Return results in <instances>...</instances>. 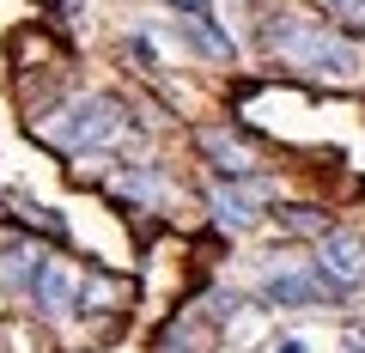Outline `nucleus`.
<instances>
[{"label": "nucleus", "instance_id": "9d476101", "mask_svg": "<svg viewBox=\"0 0 365 353\" xmlns=\"http://www.w3.org/2000/svg\"><path fill=\"white\" fill-rule=\"evenodd\" d=\"M122 299H128V287H122L116 275H86V280H79L73 311L79 317H98V311H110V305H122Z\"/></svg>", "mask_w": 365, "mask_h": 353}, {"label": "nucleus", "instance_id": "4468645a", "mask_svg": "<svg viewBox=\"0 0 365 353\" xmlns=\"http://www.w3.org/2000/svg\"><path fill=\"white\" fill-rule=\"evenodd\" d=\"M165 6H177V13H213V0H165Z\"/></svg>", "mask_w": 365, "mask_h": 353}, {"label": "nucleus", "instance_id": "9b49d317", "mask_svg": "<svg viewBox=\"0 0 365 353\" xmlns=\"http://www.w3.org/2000/svg\"><path fill=\"white\" fill-rule=\"evenodd\" d=\"M280 225H287V232H311V237H323V232H329L323 208H287V213H280Z\"/></svg>", "mask_w": 365, "mask_h": 353}, {"label": "nucleus", "instance_id": "f03ea898", "mask_svg": "<svg viewBox=\"0 0 365 353\" xmlns=\"http://www.w3.org/2000/svg\"><path fill=\"white\" fill-rule=\"evenodd\" d=\"M31 134L55 153H91V146H110L122 134V104L110 92H79L61 110H49L43 122H31Z\"/></svg>", "mask_w": 365, "mask_h": 353}, {"label": "nucleus", "instance_id": "6e6552de", "mask_svg": "<svg viewBox=\"0 0 365 353\" xmlns=\"http://www.w3.org/2000/svg\"><path fill=\"white\" fill-rule=\"evenodd\" d=\"M110 195L140 201V208H158V201H165V177H158L153 165H122L116 177H110Z\"/></svg>", "mask_w": 365, "mask_h": 353}, {"label": "nucleus", "instance_id": "2eb2a0df", "mask_svg": "<svg viewBox=\"0 0 365 353\" xmlns=\"http://www.w3.org/2000/svg\"><path fill=\"white\" fill-rule=\"evenodd\" d=\"M341 353H365V341H359V335H347V341H341Z\"/></svg>", "mask_w": 365, "mask_h": 353}, {"label": "nucleus", "instance_id": "423d86ee", "mask_svg": "<svg viewBox=\"0 0 365 353\" xmlns=\"http://www.w3.org/2000/svg\"><path fill=\"white\" fill-rule=\"evenodd\" d=\"M262 299L268 305H323V299H341V292L317 275V262H299V268H274L262 280Z\"/></svg>", "mask_w": 365, "mask_h": 353}, {"label": "nucleus", "instance_id": "f257e3e1", "mask_svg": "<svg viewBox=\"0 0 365 353\" xmlns=\"http://www.w3.org/2000/svg\"><path fill=\"white\" fill-rule=\"evenodd\" d=\"M268 49L280 55L287 67L323 79V86H359V79H365L359 43L341 37V31H329V25H311V19H287V13H280L268 25Z\"/></svg>", "mask_w": 365, "mask_h": 353}, {"label": "nucleus", "instance_id": "7ed1b4c3", "mask_svg": "<svg viewBox=\"0 0 365 353\" xmlns=\"http://www.w3.org/2000/svg\"><path fill=\"white\" fill-rule=\"evenodd\" d=\"M317 275H323L335 292L365 287V237L347 232V225H329V232L317 237Z\"/></svg>", "mask_w": 365, "mask_h": 353}, {"label": "nucleus", "instance_id": "0eeeda50", "mask_svg": "<svg viewBox=\"0 0 365 353\" xmlns=\"http://www.w3.org/2000/svg\"><path fill=\"white\" fill-rule=\"evenodd\" d=\"M195 146L213 158V165H220V177H256V165H262L256 146H250L237 128H201V134H195Z\"/></svg>", "mask_w": 365, "mask_h": 353}, {"label": "nucleus", "instance_id": "f8f14e48", "mask_svg": "<svg viewBox=\"0 0 365 353\" xmlns=\"http://www.w3.org/2000/svg\"><path fill=\"white\" fill-rule=\"evenodd\" d=\"M341 31H365V0H323Z\"/></svg>", "mask_w": 365, "mask_h": 353}, {"label": "nucleus", "instance_id": "1a4fd4ad", "mask_svg": "<svg viewBox=\"0 0 365 353\" xmlns=\"http://www.w3.org/2000/svg\"><path fill=\"white\" fill-rule=\"evenodd\" d=\"M182 43L201 49V55H213V61H232V55H237V43L220 31V19H213V13H182Z\"/></svg>", "mask_w": 365, "mask_h": 353}, {"label": "nucleus", "instance_id": "39448f33", "mask_svg": "<svg viewBox=\"0 0 365 353\" xmlns=\"http://www.w3.org/2000/svg\"><path fill=\"white\" fill-rule=\"evenodd\" d=\"M31 299L43 317H67L79 299V275L67 256H37V275H31Z\"/></svg>", "mask_w": 365, "mask_h": 353}, {"label": "nucleus", "instance_id": "20e7f679", "mask_svg": "<svg viewBox=\"0 0 365 353\" xmlns=\"http://www.w3.org/2000/svg\"><path fill=\"white\" fill-rule=\"evenodd\" d=\"M274 189L262 183V177H220L213 183V220L225 225V232H250V225L262 220V208H268Z\"/></svg>", "mask_w": 365, "mask_h": 353}, {"label": "nucleus", "instance_id": "ddd939ff", "mask_svg": "<svg viewBox=\"0 0 365 353\" xmlns=\"http://www.w3.org/2000/svg\"><path fill=\"white\" fill-rule=\"evenodd\" d=\"M274 353H311V335H280V341H274Z\"/></svg>", "mask_w": 365, "mask_h": 353}]
</instances>
